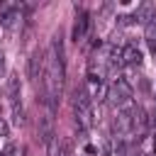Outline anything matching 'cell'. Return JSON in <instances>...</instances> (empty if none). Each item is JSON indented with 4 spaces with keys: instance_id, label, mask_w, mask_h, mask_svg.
I'll list each match as a JSON object with an SVG mask.
<instances>
[{
    "instance_id": "obj_9",
    "label": "cell",
    "mask_w": 156,
    "mask_h": 156,
    "mask_svg": "<svg viewBox=\"0 0 156 156\" xmlns=\"http://www.w3.org/2000/svg\"><path fill=\"white\" fill-rule=\"evenodd\" d=\"M7 93H10V100L17 102V98H20V76H10L7 78Z\"/></svg>"
},
{
    "instance_id": "obj_3",
    "label": "cell",
    "mask_w": 156,
    "mask_h": 156,
    "mask_svg": "<svg viewBox=\"0 0 156 156\" xmlns=\"http://www.w3.org/2000/svg\"><path fill=\"white\" fill-rule=\"evenodd\" d=\"M88 32H90V15L80 10L73 22V41H83L88 37Z\"/></svg>"
},
{
    "instance_id": "obj_6",
    "label": "cell",
    "mask_w": 156,
    "mask_h": 156,
    "mask_svg": "<svg viewBox=\"0 0 156 156\" xmlns=\"http://www.w3.org/2000/svg\"><path fill=\"white\" fill-rule=\"evenodd\" d=\"M117 132L119 134H127V132H132V127H134V122H132V112L129 110H122L119 115H117Z\"/></svg>"
},
{
    "instance_id": "obj_8",
    "label": "cell",
    "mask_w": 156,
    "mask_h": 156,
    "mask_svg": "<svg viewBox=\"0 0 156 156\" xmlns=\"http://www.w3.org/2000/svg\"><path fill=\"white\" fill-rule=\"evenodd\" d=\"M134 20H141V22H146V24H151V22L156 20V10H154L151 5H141V7L136 10V15H134Z\"/></svg>"
},
{
    "instance_id": "obj_13",
    "label": "cell",
    "mask_w": 156,
    "mask_h": 156,
    "mask_svg": "<svg viewBox=\"0 0 156 156\" xmlns=\"http://www.w3.org/2000/svg\"><path fill=\"white\" fill-rule=\"evenodd\" d=\"M117 20H119V24H122V27H127V24H132V22H134V17H129V15H122V17H117Z\"/></svg>"
},
{
    "instance_id": "obj_14",
    "label": "cell",
    "mask_w": 156,
    "mask_h": 156,
    "mask_svg": "<svg viewBox=\"0 0 156 156\" xmlns=\"http://www.w3.org/2000/svg\"><path fill=\"white\" fill-rule=\"evenodd\" d=\"M102 156H110V144H105V146H102Z\"/></svg>"
},
{
    "instance_id": "obj_2",
    "label": "cell",
    "mask_w": 156,
    "mask_h": 156,
    "mask_svg": "<svg viewBox=\"0 0 156 156\" xmlns=\"http://www.w3.org/2000/svg\"><path fill=\"white\" fill-rule=\"evenodd\" d=\"M107 95L112 98L115 105H119V107H129V105H132V85H129V80L122 78V76H117Z\"/></svg>"
},
{
    "instance_id": "obj_4",
    "label": "cell",
    "mask_w": 156,
    "mask_h": 156,
    "mask_svg": "<svg viewBox=\"0 0 156 156\" xmlns=\"http://www.w3.org/2000/svg\"><path fill=\"white\" fill-rule=\"evenodd\" d=\"M44 54L41 51H32V56L27 58V76L32 80H39L41 78V71H44Z\"/></svg>"
},
{
    "instance_id": "obj_12",
    "label": "cell",
    "mask_w": 156,
    "mask_h": 156,
    "mask_svg": "<svg viewBox=\"0 0 156 156\" xmlns=\"http://www.w3.org/2000/svg\"><path fill=\"white\" fill-rule=\"evenodd\" d=\"M15 151H17V149H15V144H12V141H7V144H5V149H2V154H0V156H15Z\"/></svg>"
},
{
    "instance_id": "obj_7",
    "label": "cell",
    "mask_w": 156,
    "mask_h": 156,
    "mask_svg": "<svg viewBox=\"0 0 156 156\" xmlns=\"http://www.w3.org/2000/svg\"><path fill=\"white\" fill-rule=\"evenodd\" d=\"M20 17V10L17 7H2L0 10V24L2 27H12V22Z\"/></svg>"
},
{
    "instance_id": "obj_1",
    "label": "cell",
    "mask_w": 156,
    "mask_h": 156,
    "mask_svg": "<svg viewBox=\"0 0 156 156\" xmlns=\"http://www.w3.org/2000/svg\"><path fill=\"white\" fill-rule=\"evenodd\" d=\"M73 110H76V124L78 129H90L93 127V95L88 93L85 85L76 88V100H73Z\"/></svg>"
},
{
    "instance_id": "obj_10",
    "label": "cell",
    "mask_w": 156,
    "mask_h": 156,
    "mask_svg": "<svg viewBox=\"0 0 156 156\" xmlns=\"http://www.w3.org/2000/svg\"><path fill=\"white\" fill-rule=\"evenodd\" d=\"M146 44L151 51H156V22L146 24Z\"/></svg>"
},
{
    "instance_id": "obj_5",
    "label": "cell",
    "mask_w": 156,
    "mask_h": 156,
    "mask_svg": "<svg viewBox=\"0 0 156 156\" xmlns=\"http://www.w3.org/2000/svg\"><path fill=\"white\" fill-rule=\"evenodd\" d=\"M119 56H122V63H127V66H139V63H141V51H139L134 44H127V46L119 51Z\"/></svg>"
},
{
    "instance_id": "obj_11",
    "label": "cell",
    "mask_w": 156,
    "mask_h": 156,
    "mask_svg": "<svg viewBox=\"0 0 156 156\" xmlns=\"http://www.w3.org/2000/svg\"><path fill=\"white\" fill-rule=\"evenodd\" d=\"M24 119V112H22V105L20 102H12V122L15 124H20Z\"/></svg>"
},
{
    "instance_id": "obj_15",
    "label": "cell",
    "mask_w": 156,
    "mask_h": 156,
    "mask_svg": "<svg viewBox=\"0 0 156 156\" xmlns=\"http://www.w3.org/2000/svg\"><path fill=\"white\" fill-rule=\"evenodd\" d=\"M0 132H2V134L7 132V124H5V122H0Z\"/></svg>"
}]
</instances>
